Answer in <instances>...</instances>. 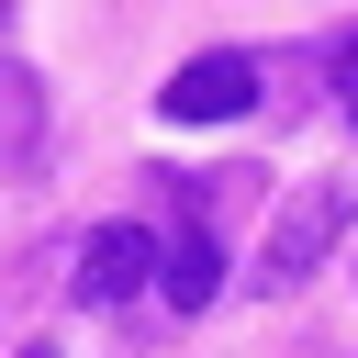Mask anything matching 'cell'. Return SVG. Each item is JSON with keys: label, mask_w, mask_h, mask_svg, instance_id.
Instances as JSON below:
<instances>
[{"label": "cell", "mask_w": 358, "mask_h": 358, "mask_svg": "<svg viewBox=\"0 0 358 358\" xmlns=\"http://www.w3.org/2000/svg\"><path fill=\"white\" fill-rule=\"evenodd\" d=\"M347 213H358V179H313V190H291V201H280V224H268V246H257V291L313 280V268H324V246L347 235Z\"/></svg>", "instance_id": "cell-1"}, {"label": "cell", "mask_w": 358, "mask_h": 358, "mask_svg": "<svg viewBox=\"0 0 358 358\" xmlns=\"http://www.w3.org/2000/svg\"><path fill=\"white\" fill-rule=\"evenodd\" d=\"M246 101H257V56H235V45H224V56H190V67L157 90L168 123H235Z\"/></svg>", "instance_id": "cell-2"}, {"label": "cell", "mask_w": 358, "mask_h": 358, "mask_svg": "<svg viewBox=\"0 0 358 358\" xmlns=\"http://www.w3.org/2000/svg\"><path fill=\"white\" fill-rule=\"evenodd\" d=\"M145 280H157V235H145V224H101V235L78 246V280H67V291H78V302H123V291H145Z\"/></svg>", "instance_id": "cell-3"}, {"label": "cell", "mask_w": 358, "mask_h": 358, "mask_svg": "<svg viewBox=\"0 0 358 358\" xmlns=\"http://www.w3.org/2000/svg\"><path fill=\"white\" fill-rule=\"evenodd\" d=\"M213 291H224V246H213L201 224L168 235V246H157V302H168V313H201Z\"/></svg>", "instance_id": "cell-4"}, {"label": "cell", "mask_w": 358, "mask_h": 358, "mask_svg": "<svg viewBox=\"0 0 358 358\" xmlns=\"http://www.w3.org/2000/svg\"><path fill=\"white\" fill-rule=\"evenodd\" d=\"M336 90H358V34H336Z\"/></svg>", "instance_id": "cell-5"}, {"label": "cell", "mask_w": 358, "mask_h": 358, "mask_svg": "<svg viewBox=\"0 0 358 358\" xmlns=\"http://www.w3.org/2000/svg\"><path fill=\"white\" fill-rule=\"evenodd\" d=\"M22 358H56V347H45V336H34V347H22Z\"/></svg>", "instance_id": "cell-6"}, {"label": "cell", "mask_w": 358, "mask_h": 358, "mask_svg": "<svg viewBox=\"0 0 358 358\" xmlns=\"http://www.w3.org/2000/svg\"><path fill=\"white\" fill-rule=\"evenodd\" d=\"M347 112H358V90H347Z\"/></svg>", "instance_id": "cell-7"}]
</instances>
